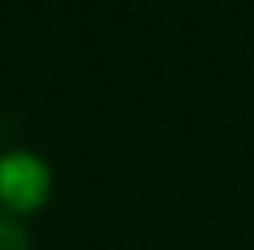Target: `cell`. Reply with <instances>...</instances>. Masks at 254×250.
<instances>
[{
  "mask_svg": "<svg viewBox=\"0 0 254 250\" xmlns=\"http://www.w3.org/2000/svg\"><path fill=\"white\" fill-rule=\"evenodd\" d=\"M0 250H29V238L8 208H0Z\"/></svg>",
  "mask_w": 254,
  "mask_h": 250,
  "instance_id": "7a4b0ae2",
  "label": "cell"
},
{
  "mask_svg": "<svg viewBox=\"0 0 254 250\" xmlns=\"http://www.w3.org/2000/svg\"><path fill=\"white\" fill-rule=\"evenodd\" d=\"M50 192V171L46 163L25 150H13L0 159V208L8 213H34Z\"/></svg>",
  "mask_w": 254,
  "mask_h": 250,
  "instance_id": "6da1fadb",
  "label": "cell"
}]
</instances>
